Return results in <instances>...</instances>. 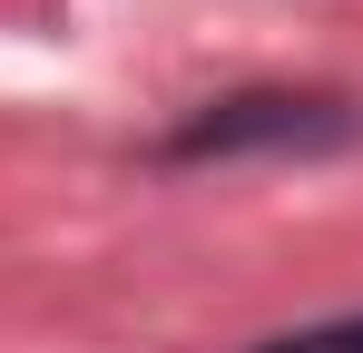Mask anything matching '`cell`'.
Instances as JSON below:
<instances>
[{"label":"cell","instance_id":"cell-1","mask_svg":"<svg viewBox=\"0 0 363 353\" xmlns=\"http://www.w3.org/2000/svg\"><path fill=\"white\" fill-rule=\"evenodd\" d=\"M334 147H363V99H334V89H236V99H206L157 157L167 167H206V157H334Z\"/></svg>","mask_w":363,"mask_h":353},{"label":"cell","instance_id":"cell-2","mask_svg":"<svg viewBox=\"0 0 363 353\" xmlns=\"http://www.w3.org/2000/svg\"><path fill=\"white\" fill-rule=\"evenodd\" d=\"M255 353H363V314H334V324H304V334H275Z\"/></svg>","mask_w":363,"mask_h":353}]
</instances>
